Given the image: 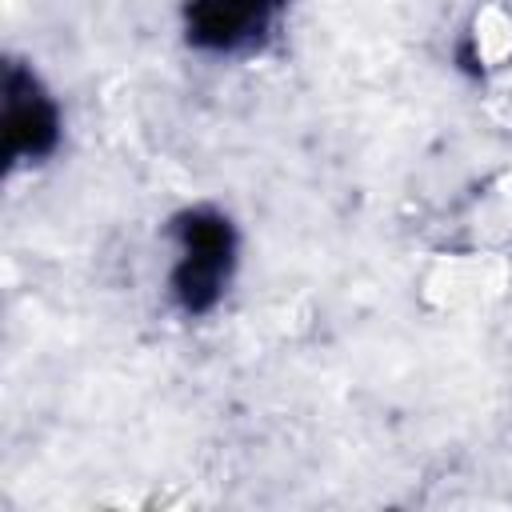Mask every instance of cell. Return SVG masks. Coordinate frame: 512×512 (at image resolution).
<instances>
[{"label": "cell", "mask_w": 512, "mask_h": 512, "mask_svg": "<svg viewBox=\"0 0 512 512\" xmlns=\"http://www.w3.org/2000/svg\"><path fill=\"white\" fill-rule=\"evenodd\" d=\"M168 236L176 244L168 292L184 316H208L224 300L236 272V228L220 208L196 204L172 216Z\"/></svg>", "instance_id": "cell-1"}, {"label": "cell", "mask_w": 512, "mask_h": 512, "mask_svg": "<svg viewBox=\"0 0 512 512\" xmlns=\"http://www.w3.org/2000/svg\"><path fill=\"white\" fill-rule=\"evenodd\" d=\"M4 136L12 164L48 160L60 144V108L24 64H8L4 72Z\"/></svg>", "instance_id": "cell-2"}, {"label": "cell", "mask_w": 512, "mask_h": 512, "mask_svg": "<svg viewBox=\"0 0 512 512\" xmlns=\"http://www.w3.org/2000/svg\"><path fill=\"white\" fill-rule=\"evenodd\" d=\"M280 4L284 0H188L184 8L188 44L216 56L252 52L272 32Z\"/></svg>", "instance_id": "cell-3"}]
</instances>
